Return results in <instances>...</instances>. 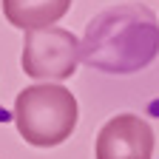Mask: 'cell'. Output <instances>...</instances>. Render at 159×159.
Returning <instances> with one entry per match:
<instances>
[{
	"label": "cell",
	"mask_w": 159,
	"mask_h": 159,
	"mask_svg": "<svg viewBox=\"0 0 159 159\" xmlns=\"http://www.w3.org/2000/svg\"><path fill=\"white\" fill-rule=\"evenodd\" d=\"M159 57V17L142 3L102 9L80 40V63L102 74H136Z\"/></svg>",
	"instance_id": "obj_1"
},
{
	"label": "cell",
	"mask_w": 159,
	"mask_h": 159,
	"mask_svg": "<svg viewBox=\"0 0 159 159\" xmlns=\"http://www.w3.org/2000/svg\"><path fill=\"white\" fill-rule=\"evenodd\" d=\"M80 105L71 88L54 83L26 85L14 99V128L34 148H57L74 134Z\"/></svg>",
	"instance_id": "obj_2"
},
{
	"label": "cell",
	"mask_w": 159,
	"mask_h": 159,
	"mask_svg": "<svg viewBox=\"0 0 159 159\" xmlns=\"http://www.w3.org/2000/svg\"><path fill=\"white\" fill-rule=\"evenodd\" d=\"M20 68L31 80L63 83L80 68V37L63 26L31 29L23 40Z\"/></svg>",
	"instance_id": "obj_3"
},
{
	"label": "cell",
	"mask_w": 159,
	"mask_h": 159,
	"mask_svg": "<svg viewBox=\"0 0 159 159\" xmlns=\"http://www.w3.org/2000/svg\"><path fill=\"white\" fill-rule=\"evenodd\" d=\"M156 148L153 128L139 114H116L97 131L94 159H151Z\"/></svg>",
	"instance_id": "obj_4"
},
{
	"label": "cell",
	"mask_w": 159,
	"mask_h": 159,
	"mask_svg": "<svg viewBox=\"0 0 159 159\" xmlns=\"http://www.w3.org/2000/svg\"><path fill=\"white\" fill-rule=\"evenodd\" d=\"M71 3L74 0H0L3 17L23 31L57 26V20L68 14Z\"/></svg>",
	"instance_id": "obj_5"
}]
</instances>
